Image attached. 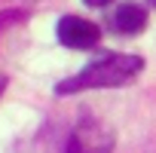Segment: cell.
Returning a JSON list of instances; mask_svg holds the SVG:
<instances>
[{"mask_svg": "<svg viewBox=\"0 0 156 153\" xmlns=\"http://www.w3.org/2000/svg\"><path fill=\"white\" fill-rule=\"evenodd\" d=\"M144 67V61L138 55L129 52H107L104 58L92 61L89 67H83L76 76L58 83V95H70V92H83V89H107V86H126L132 83V76H138Z\"/></svg>", "mask_w": 156, "mask_h": 153, "instance_id": "obj_1", "label": "cell"}, {"mask_svg": "<svg viewBox=\"0 0 156 153\" xmlns=\"http://www.w3.org/2000/svg\"><path fill=\"white\" fill-rule=\"evenodd\" d=\"M58 40L70 49H89L101 40V31H98V25H92L80 16H64L58 22Z\"/></svg>", "mask_w": 156, "mask_h": 153, "instance_id": "obj_2", "label": "cell"}, {"mask_svg": "<svg viewBox=\"0 0 156 153\" xmlns=\"http://www.w3.org/2000/svg\"><path fill=\"white\" fill-rule=\"evenodd\" d=\"M147 25V12L138 3H119L113 12V28L119 34H141Z\"/></svg>", "mask_w": 156, "mask_h": 153, "instance_id": "obj_3", "label": "cell"}, {"mask_svg": "<svg viewBox=\"0 0 156 153\" xmlns=\"http://www.w3.org/2000/svg\"><path fill=\"white\" fill-rule=\"evenodd\" d=\"M83 3H89V6H107L110 0H83Z\"/></svg>", "mask_w": 156, "mask_h": 153, "instance_id": "obj_4", "label": "cell"}, {"mask_svg": "<svg viewBox=\"0 0 156 153\" xmlns=\"http://www.w3.org/2000/svg\"><path fill=\"white\" fill-rule=\"evenodd\" d=\"M3 83H6V80H3V76H0V89H3Z\"/></svg>", "mask_w": 156, "mask_h": 153, "instance_id": "obj_5", "label": "cell"}, {"mask_svg": "<svg viewBox=\"0 0 156 153\" xmlns=\"http://www.w3.org/2000/svg\"><path fill=\"white\" fill-rule=\"evenodd\" d=\"M150 3H153V6H156V0H150Z\"/></svg>", "mask_w": 156, "mask_h": 153, "instance_id": "obj_6", "label": "cell"}]
</instances>
